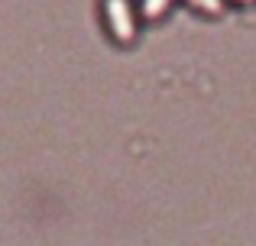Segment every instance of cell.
Here are the masks:
<instances>
[{"label": "cell", "mask_w": 256, "mask_h": 246, "mask_svg": "<svg viewBox=\"0 0 256 246\" xmlns=\"http://www.w3.org/2000/svg\"><path fill=\"white\" fill-rule=\"evenodd\" d=\"M100 10H104V23L117 42H130L136 36V10L130 0H100Z\"/></svg>", "instance_id": "obj_1"}, {"label": "cell", "mask_w": 256, "mask_h": 246, "mask_svg": "<svg viewBox=\"0 0 256 246\" xmlns=\"http://www.w3.org/2000/svg\"><path fill=\"white\" fill-rule=\"evenodd\" d=\"M169 3L172 0H140V16L143 19H156V16H162V13L169 10Z\"/></svg>", "instance_id": "obj_2"}, {"label": "cell", "mask_w": 256, "mask_h": 246, "mask_svg": "<svg viewBox=\"0 0 256 246\" xmlns=\"http://www.w3.org/2000/svg\"><path fill=\"white\" fill-rule=\"evenodd\" d=\"M192 6H198V10H204V13H220L224 10V0H188Z\"/></svg>", "instance_id": "obj_3"}, {"label": "cell", "mask_w": 256, "mask_h": 246, "mask_svg": "<svg viewBox=\"0 0 256 246\" xmlns=\"http://www.w3.org/2000/svg\"><path fill=\"white\" fill-rule=\"evenodd\" d=\"M237 3H256V0H237Z\"/></svg>", "instance_id": "obj_4"}]
</instances>
